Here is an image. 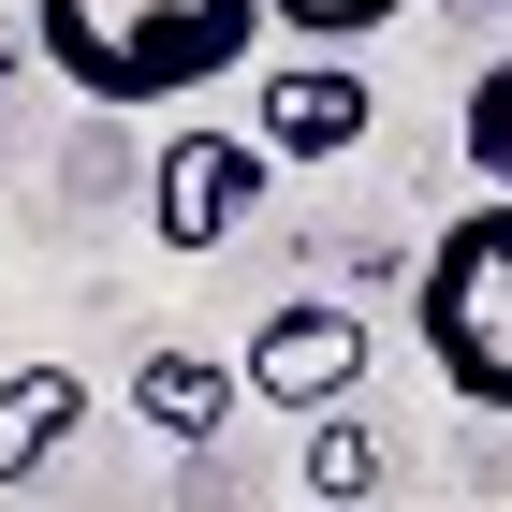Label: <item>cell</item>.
<instances>
[{
	"label": "cell",
	"instance_id": "6da1fadb",
	"mask_svg": "<svg viewBox=\"0 0 512 512\" xmlns=\"http://www.w3.org/2000/svg\"><path fill=\"white\" fill-rule=\"evenodd\" d=\"M30 44L88 103H191L264 44V0H30Z\"/></svg>",
	"mask_w": 512,
	"mask_h": 512
},
{
	"label": "cell",
	"instance_id": "7a4b0ae2",
	"mask_svg": "<svg viewBox=\"0 0 512 512\" xmlns=\"http://www.w3.org/2000/svg\"><path fill=\"white\" fill-rule=\"evenodd\" d=\"M410 337L469 410H512V205L483 191L469 220H439L410 264Z\"/></svg>",
	"mask_w": 512,
	"mask_h": 512
},
{
	"label": "cell",
	"instance_id": "3957f363",
	"mask_svg": "<svg viewBox=\"0 0 512 512\" xmlns=\"http://www.w3.org/2000/svg\"><path fill=\"white\" fill-rule=\"evenodd\" d=\"M235 381L264 395V410H308V425H322V410H352V381H366V322L322 308V293H308V308H264L249 352H235Z\"/></svg>",
	"mask_w": 512,
	"mask_h": 512
},
{
	"label": "cell",
	"instance_id": "277c9868",
	"mask_svg": "<svg viewBox=\"0 0 512 512\" xmlns=\"http://www.w3.org/2000/svg\"><path fill=\"white\" fill-rule=\"evenodd\" d=\"M264 132H161V249H220L264 205Z\"/></svg>",
	"mask_w": 512,
	"mask_h": 512
},
{
	"label": "cell",
	"instance_id": "5b68a950",
	"mask_svg": "<svg viewBox=\"0 0 512 512\" xmlns=\"http://www.w3.org/2000/svg\"><path fill=\"white\" fill-rule=\"evenodd\" d=\"M366 132H381V103H366L352 59H278L264 74V161H352Z\"/></svg>",
	"mask_w": 512,
	"mask_h": 512
},
{
	"label": "cell",
	"instance_id": "8992f818",
	"mask_svg": "<svg viewBox=\"0 0 512 512\" xmlns=\"http://www.w3.org/2000/svg\"><path fill=\"white\" fill-rule=\"evenodd\" d=\"M235 366H205V352H176V337H161V352L147 366H132V425H147V439H176V454H205V439H220V425H235Z\"/></svg>",
	"mask_w": 512,
	"mask_h": 512
},
{
	"label": "cell",
	"instance_id": "52a82bcc",
	"mask_svg": "<svg viewBox=\"0 0 512 512\" xmlns=\"http://www.w3.org/2000/svg\"><path fill=\"white\" fill-rule=\"evenodd\" d=\"M74 425H88L74 366H15V381H0V483H30L44 454H74Z\"/></svg>",
	"mask_w": 512,
	"mask_h": 512
},
{
	"label": "cell",
	"instance_id": "ba28073f",
	"mask_svg": "<svg viewBox=\"0 0 512 512\" xmlns=\"http://www.w3.org/2000/svg\"><path fill=\"white\" fill-rule=\"evenodd\" d=\"M308 498H322V512H366V498H381V439H366L352 410L308 425Z\"/></svg>",
	"mask_w": 512,
	"mask_h": 512
},
{
	"label": "cell",
	"instance_id": "9c48e42d",
	"mask_svg": "<svg viewBox=\"0 0 512 512\" xmlns=\"http://www.w3.org/2000/svg\"><path fill=\"white\" fill-rule=\"evenodd\" d=\"M278 30L293 44H322V59H337V44H366V30H395V15H410V0H264Z\"/></svg>",
	"mask_w": 512,
	"mask_h": 512
},
{
	"label": "cell",
	"instance_id": "30bf717a",
	"mask_svg": "<svg viewBox=\"0 0 512 512\" xmlns=\"http://www.w3.org/2000/svg\"><path fill=\"white\" fill-rule=\"evenodd\" d=\"M469 176H483V191L512 205V59H498V74L469 88Z\"/></svg>",
	"mask_w": 512,
	"mask_h": 512
}]
</instances>
